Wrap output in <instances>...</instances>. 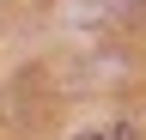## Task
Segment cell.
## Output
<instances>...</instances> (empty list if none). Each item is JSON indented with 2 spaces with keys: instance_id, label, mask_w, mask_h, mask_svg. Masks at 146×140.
Segmentation results:
<instances>
[{
  "instance_id": "6da1fadb",
  "label": "cell",
  "mask_w": 146,
  "mask_h": 140,
  "mask_svg": "<svg viewBox=\"0 0 146 140\" xmlns=\"http://www.w3.org/2000/svg\"><path fill=\"white\" fill-rule=\"evenodd\" d=\"M85 140H104V134H85Z\"/></svg>"
}]
</instances>
